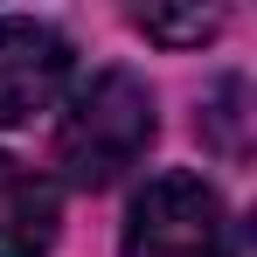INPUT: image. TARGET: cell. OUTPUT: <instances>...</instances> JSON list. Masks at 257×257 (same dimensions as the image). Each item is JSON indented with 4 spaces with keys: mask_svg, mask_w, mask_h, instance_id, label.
I'll return each instance as SVG.
<instances>
[{
    "mask_svg": "<svg viewBox=\"0 0 257 257\" xmlns=\"http://www.w3.org/2000/svg\"><path fill=\"white\" fill-rule=\"evenodd\" d=\"M125 257H229V215L202 174H153L125 215Z\"/></svg>",
    "mask_w": 257,
    "mask_h": 257,
    "instance_id": "2",
    "label": "cell"
},
{
    "mask_svg": "<svg viewBox=\"0 0 257 257\" xmlns=\"http://www.w3.org/2000/svg\"><path fill=\"white\" fill-rule=\"evenodd\" d=\"M153 146V90L132 70H97L56 125V167L77 188H111Z\"/></svg>",
    "mask_w": 257,
    "mask_h": 257,
    "instance_id": "1",
    "label": "cell"
},
{
    "mask_svg": "<svg viewBox=\"0 0 257 257\" xmlns=\"http://www.w3.org/2000/svg\"><path fill=\"white\" fill-rule=\"evenodd\" d=\"M63 84H70V42L42 21L0 14V125L42 118L63 97Z\"/></svg>",
    "mask_w": 257,
    "mask_h": 257,
    "instance_id": "3",
    "label": "cell"
},
{
    "mask_svg": "<svg viewBox=\"0 0 257 257\" xmlns=\"http://www.w3.org/2000/svg\"><path fill=\"white\" fill-rule=\"evenodd\" d=\"M146 42H167V49H188V42H209L222 28V7H139L132 14Z\"/></svg>",
    "mask_w": 257,
    "mask_h": 257,
    "instance_id": "5",
    "label": "cell"
},
{
    "mask_svg": "<svg viewBox=\"0 0 257 257\" xmlns=\"http://www.w3.org/2000/svg\"><path fill=\"white\" fill-rule=\"evenodd\" d=\"M56 222H63L56 181L21 167L14 153H0V257H49Z\"/></svg>",
    "mask_w": 257,
    "mask_h": 257,
    "instance_id": "4",
    "label": "cell"
}]
</instances>
